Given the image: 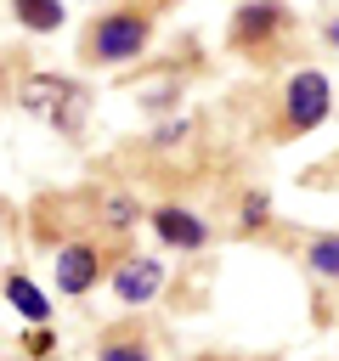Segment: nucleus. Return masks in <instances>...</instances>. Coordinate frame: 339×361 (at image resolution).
I'll list each match as a JSON object with an SVG mask.
<instances>
[{
    "mask_svg": "<svg viewBox=\"0 0 339 361\" xmlns=\"http://www.w3.org/2000/svg\"><path fill=\"white\" fill-rule=\"evenodd\" d=\"M62 96H73L62 79H28V90H23V107H34V113H51L56 124H68V107H62Z\"/></svg>",
    "mask_w": 339,
    "mask_h": 361,
    "instance_id": "obj_6",
    "label": "nucleus"
},
{
    "mask_svg": "<svg viewBox=\"0 0 339 361\" xmlns=\"http://www.w3.org/2000/svg\"><path fill=\"white\" fill-rule=\"evenodd\" d=\"M102 361H153V355H147L141 338H113V344L102 350Z\"/></svg>",
    "mask_w": 339,
    "mask_h": 361,
    "instance_id": "obj_11",
    "label": "nucleus"
},
{
    "mask_svg": "<svg viewBox=\"0 0 339 361\" xmlns=\"http://www.w3.org/2000/svg\"><path fill=\"white\" fill-rule=\"evenodd\" d=\"M6 299H11V310H17L23 322H45V316H51L45 293H40V288H34L23 271H11V276H6Z\"/></svg>",
    "mask_w": 339,
    "mask_h": 361,
    "instance_id": "obj_7",
    "label": "nucleus"
},
{
    "mask_svg": "<svg viewBox=\"0 0 339 361\" xmlns=\"http://www.w3.org/2000/svg\"><path fill=\"white\" fill-rule=\"evenodd\" d=\"M147 220H153V231H158L170 248H203V237H209V226H203L192 209H170V203H164V209H153Z\"/></svg>",
    "mask_w": 339,
    "mask_h": 361,
    "instance_id": "obj_4",
    "label": "nucleus"
},
{
    "mask_svg": "<svg viewBox=\"0 0 339 361\" xmlns=\"http://www.w3.org/2000/svg\"><path fill=\"white\" fill-rule=\"evenodd\" d=\"M277 23H282V11H277V6H266V0H254V6H243V11H237V39H243V45H254V39H266Z\"/></svg>",
    "mask_w": 339,
    "mask_h": 361,
    "instance_id": "obj_8",
    "label": "nucleus"
},
{
    "mask_svg": "<svg viewBox=\"0 0 339 361\" xmlns=\"http://www.w3.org/2000/svg\"><path fill=\"white\" fill-rule=\"evenodd\" d=\"M17 17L40 34H51V28H62V0H17Z\"/></svg>",
    "mask_w": 339,
    "mask_h": 361,
    "instance_id": "obj_9",
    "label": "nucleus"
},
{
    "mask_svg": "<svg viewBox=\"0 0 339 361\" xmlns=\"http://www.w3.org/2000/svg\"><path fill=\"white\" fill-rule=\"evenodd\" d=\"M243 226H266V197H249L243 203Z\"/></svg>",
    "mask_w": 339,
    "mask_h": 361,
    "instance_id": "obj_12",
    "label": "nucleus"
},
{
    "mask_svg": "<svg viewBox=\"0 0 339 361\" xmlns=\"http://www.w3.org/2000/svg\"><path fill=\"white\" fill-rule=\"evenodd\" d=\"M158 288H164V265L158 259H124L113 271V293L124 305H147V299H158Z\"/></svg>",
    "mask_w": 339,
    "mask_h": 361,
    "instance_id": "obj_3",
    "label": "nucleus"
},
{
    "mask_svg": "<svg viewBox=\"0 0 339 361\" xmlns=\"http://www.w3.org/2000/svg\"><path fill=\"white\" fill-rule=\"evenodd\" d=\"M141 45H147V17L119 11V17L96 23V56H102V62H130Z\"/></svg>",
    "mask_w": 339,
    "mask_h": 361,
    "instance_id": "obj_2",
    "label": "nucleus"
},
{
    "mask_svg": "<svg viewBox=\"0 0 339 361\" xmlns=\"http://www.w3.org/2000/svg\"><path fill=\"white\" fill-rule=\"evenodd\" d=\"M305 265H311L316 276H339V237H316L311 254H305Z\"/></svg>",
    "mask_w": 339,
    "mask_h": 361,
    "instance_id": "obj_10",
    "label": "nucleus"
},
{
    "mask_svg": "<svg viewBox=\"0 0 339 361\" xmlns=\"http://www.w3.org/2000/svg\"><path fill=\"white\" fill-rule=\"evenodd\" d=\"M328 39H333V45H339V23H333V28H328Z\"/></svg>",
    "mask_w": 339,
    "mask_h": 361,
    "instance_id": "obj_13",
    "label": "nucleus"
},
{
    "mask_svg": "<svg viewBox=\"0 0 339 361\" xmlns=\"http://www.w3.org/2000/svg\"><path fill=\"white\" fill-rule=\"evenodd\" d=\"M328 102H333V90H328V79L316 73V68H305V73H294L288 79V124H294V135H305V130H316L322 118H328Z\"/></svg>",
    "mask_w": 339,
    "mask_h": 361,
    "instance_id": "obj_1",
    "label": "nucleus"
},
{
    "mask_svg": "<svg viewBox=\"0 0 339 361\" xmlns=\"http://www.w3.org/2000/svg\"><path fill=\"white\" fill-rule=\"evenodd\" d=\"M96 276H102V265H96V248H85V243H68V248L56 254V288H62V293H90V288H96Z\"/></svg>",
    "mask_w": 339,
    "mask_h": 361,
    "instance_id": "obj_5",
    "label": "nucleus"
}]
</instances>
